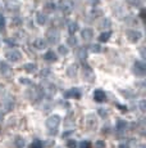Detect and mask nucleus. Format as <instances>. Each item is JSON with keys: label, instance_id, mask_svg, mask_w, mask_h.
Instances as JSON below:
<instances>
[{"label": "nucleus", "instance_id": "nucleus-5", "mask_svg": "<svg viewBox=\"0 0 146 148\" xmlns=\"http://www.w3.org/2000/svg\"><path fill=\"white\" fill-rule=\"evenodd\" d=\"M133 72L136 73V75H139V76H144L146 73V66H145L144 62H140V61L135 62Z\"/></svg>", "mask_w": 146, "mask_h": 148}, {"label": "nucleus", "instance_id": "nucleus-31", "mask_svg": "<svg viewBox=\"0 0 146 148\" xmlns=\"http://www.w3.org/2000/svg\"><path fill=\"white\" fill-rule=\"evenodd\" d=\"M95 148H105V142L104 140H96L95 142Z\"/></svg>", "mask_w": 146, "mask_h": 148}, {"label": "nucleus", "instance_id": "nucleus-21", "mask_svg": "<svg viewBox=\"0 0 146 148\" xmlns=\"http://www.w3.org/2000/svg\"><path fill=\"white\" fill-rule=\"evenodd\" d=\"M110 35H112L110 31H106V32H103L101 35L99 36V41H101V42L108 41V40H109V38H110Z\"/></svg>", "mask_w": 146, "mask_h": 148}, {"label": "nucleus", "instance_id": "nucleus-27", "mask_svg": "<svg viewBox=\"0 0 146 148\" xmlns=\"http://www.w3.org/2000/svg\"><path fill=\"white\" fill-rule=\"evenodd\" d=\"M67 147L68 148H76L77 147V142H76L74 139H69V140L67 142Z\"/></svg>", "mask_w": 146, "mask_h": 148}, {"label": "nucleus", "instance_id": "nucleus-34", "mask_svg": "<svg viewBox=\"0 0 146 148\" xmlns=\"http://www.w3.org/2000/svg\"><path fill=\"white\" fill-rule=\"evenodd\" d=\"M97 112H99V115H100V116H103V117H105V116L108 115V112H106V111L104 110V108H99V110H97Z\"/></svg>", "mask_w": 146, "mask_h": 148}, {"label": "nucleus", "instance_id": "nucleus-4", "mask_svg": "<svg viewBox=\"0 0 146 148\" xmlns=\"http://www.w3.org/2000/svg\"><path fill=\"white\" fill-rule=\"evenodd\" d=\"M5 57H7V59L9 62H19L21 61V58H22V56H21V53L18 52V50H9V52H7V54H5Z\"/></svg>", "mask_w": 146, "mask_h": 148}, {"label": "nucleus", "instance_id": "nucleus-28", "mask_svg": "<svg viewBox=\"0 0 146 148\" xmlns=\"http://www.w3.org/2000/svg\"><path fill=\"white\" fill-rule=\"evenodd\" d=\"M68 44L71 45V47H76V45H77V39L72 35L71 38H68Z\"/></svg>", "mask_w": 146, "mask_h": 148}, {"label": "nucleus", "instance_id": "nucleus-2", "mask_svg": "<svg viewBox=\"0 0 146 148\" xmlns=\"http://www.w3.org/2000/svg\"><path fill=\"white\" fill-rule=\"evenodd\" d=\"M59 39H60V35H59V31L57 30V28L51 27V28H49V30H47L46 40H47L49 44H51V45L57 44V42L59 41Z\"/></svg>", "mask_w": 146, "mask_h": 148}, {"label": "nucleus", "instance_id": "nucleus-18", "mask_svg": "<svg viewBox=\"0 0 146 148\" xmlns=\"http://www.w3.org/2000/svg\"><path fill=\"white\" fill-rule=\"evenodd\" d=\"M78 58L82 62L86 61V58H87V50H86V48H80L78 49Z\"/></svg>", "mask_w": 146, "mask_h": 148}, {"label": "nucleus", "instance_id": "nucleus-19", "mask_svg": "<svg viewBox=\"0 0 146 148\" xmlns=\"http://www.w3.org/2000/svg\"><path fill=\"white\" fill-rule=\"evenodd\" d=\"M87 126L90 130H95L97 126V121L96 120H92V116H89V120H87Z\"/></svg>", "mask_w": 146, "mask_h": 148}, {"label": "nucleus", "instance_id": "nucleus-22", "mask_svg": "<svg viewBox=\"0 0 146 148\" xmlns=\"http://www.w3.org/2000/svg\"><path fill=\"white\" fill-rule=\"evenodd\" d=\"M31 148H43V142L39 140V139H35L31 144Z\"/></svg>", "mask_w": 146, "mask_h": 148}, {"label": "nucleus", "instance_id": "nucleus-11", "mask_svg": "<svg viewBox=\"0 0 146 148\" xmlns=\"http://www.w3.org/2000/svg\"><path fill=\"white\" fill-rule=\"evenodd\" d=\"M0 70H1V73L4 76L10 75V72H12V68H10V66L7 62H1V63H0Z\"/></svg>", "mask_w": 146, "mask_h": 148}, {"label": "nucleus", "instance_id": "nucleus-20", "mask_svg": "<svg viewBox=\"0 0 146 148\" xmlns=\"http://www.w3.org/2000/svg\"><path fill=\"white\" fill-rule=\"evenodd\" d=\"M127 129V122L123 121V120H119L117 122V130L118 132H124Z\"/></svg>", "mask_w": 146, "mask_h": 148}, {"label": "nucleus", "instance_id": "nucleus-12", "mask_svg": "<svg viewBox=\"0 0 146 148\" xmlns=\"http://www.w3.org/2000/svg\"><path fill=\"white\" fill-rule=\"evenodd\" d=\"M44 59L45 61H47V62H55L57 61V54L53 52V50H49V52L45 53Z\"/></svg>", "mask_w": 146, "mask_h": 148}, {"label": "nucleus", "instance_id": "nucleus-37", "mask_svg": "<svg viewBox=\"0 0 146 148\" xmlns=\"http://www.w3.org/2000/svg\"><path fill=\"white\" fill-rule=\"evenodd\" d=\"M19 81H21V82H22V84H26V85H28V84H31V82H30L28 80H27V79H24V77H22V79H21V80H19Z\"/></svg>", "mask_w": 146, "mask_h": 148}, {"label": "nucleus", "instance_id": "nucleus-17", "mask_svg": "<svg viewBox=\"0 0 146 148\" xmlns=\"http://www.w3.org/2000/svg\"><path fill=\"white\" fill-rule=\"evenodd\" d=\"M23 68H24V71L26 72H28V73H33L36 71V68H37V66H36L35 63H26L23 66Z\"/></svg>", "mask_w": 146, "mask_h": 148}, {"label": "nucleus", "instance_id": "nucleus-32", "mask_svg": "<svg viewBox=\"0 0 146 148\" xmlns=\"http://www.w3.org/2000/svg\"><path fill=\"white\" fill-rule=\"evenodd\" d=\"M80 148H91V143L89 140H83L82 143L80 144Z\"/></svg>", "mask_w": 146, "mask_h": 148}, {"label": "nucleus", "instance_id": "nucleus-15", "mask_svg": "<svg viewBox=\"0 0 146 148\" xmlns=\"http://www.w3.org/2000/svg\"><path fill=\"white\" fill-rule=\"evenodd\" d=\"M83 75H85V79H87L89 81H92V79H94V73H92L91 68L89 66H86V68H83Z\"/></svg>", "mask_w": 146, "mask_h": 148}, {"label": "nucleus", "instance_id": "nucleus-23", "mask_svg": "<svg viewBox=\"0 0 146 148\" xmlns=\"http://www.w3.org/2000/svg\"><path fill=\"white\" fill-rule=\"evenodd\" d=\"M69 95H72V97H76V98H80V97H81L80 92H78L77 89H72L71 92H68V93H67V97H69Z\"/></svg>", "mask_w": 146, "mask_h": 148}, {"label": "nucleus", "instance_id": "nucleus-16", "mask_svg": "<svg viewBox=\"0 0 146 148\" xmlns=\"http://www.w3.org/2000/svg\"><path fill=\"white\" fill-rule=\"evenodd\" d=\"M77 30H78L77 22H69V23H68V31H69V34H71V35H74V34L77 32Z\"/></svg>", "mask_w": 146, "mask_h": 148}, {"label": "nucleus", "instance_id": "nucleus-6", "mask_svg": "<svg viewBox=\"0 0 146 148\" xmlns=\"http://www.w3.org/2000/svg\"><path fill=\"white\" fill-rule=\"evenodd\" d=\"M127 38H128V40H130L131 42H137L140 39L142 38V35H141V32H140V31L128 30L127 31Z\"/></svg>", "mask_w": 146, "mask_h": 148}, {"label": "nucleus", "instance_id": "nucleus-25", "mask_svg": "<svg viewBox=\"0 0 146 148\" xmlns=\"http://www.w3.org/2000/svg\"><path fill=\"white\" fill-rule=\"evenodd\" d=\"M45 10H46V12H54L55 10V4L54 3H47L46 7H45Z\"/></svg>", "mask_w": 146, "mask_h": 148}, {"label": "nucleus", "instance_id": "nucleus-35", "mask_svg": "<svg viewBox=\"0 0 146 148\" xmlns=\"http://www.w3.org/2000/svg\"><path fill=\"white\" fill-rule=\"evenodd\" d=\"M5 26V18L3 16H0V30H3Z\"/></svg>", "mask_w": 146, "mask_h": 148}, {"label": "nucleus", "instance_id": "nucleus-29", "mask_svg": "<svg viewBox=\"0 0 146 148\" xmlns=\"http://www.w3.org/2000/svg\"><path fill=\"white\" fill-rule=\"evenodd\" d=\"M132 7H141V0H127Z\"/></svg>", "mask_w": 146, "mask_h": 148}, {"label": "nucleus", "instance_id": "nucleus-41", "mask_svg": "<svg viewBox=\"0 0 146 148\" xmlns=\"http://www.w3.org/2000/svg\"><path fill=\"white\" fill-rule=\"evenodd\" d=\"M119 148H128V146H127V144L123 143V144H120V146H119Z\"/></svg>", "mask_w": 146, "mask_h": 148}, {"label": "nucleus", "instance_id": "nucleus-26", "mask_svg": "<svg viewBox=\"0 0 146 148\" xmlns=\"http://www.w3.org/2000/svg\"><path fill=\"white\" fill-rule=\"evenodd\" d=\"M100 27H101V28H108V27H110V19H108V18L103 19V22H101V25H100Z\"/></svg>", "mask_w": 146, "mask_h": 148}, {"label": "nucleus", "instance_id": "nucleus-14", "mask_svg": "<svg viewBox=\"0 0 146 148\" xmlns=\"http://www.w3.org/2000/svg\"><path fill=\"white\" fill-rule=\"evenodd\" d=\"M67 73H68L69 77H74L77 75V64H71L67 68Z\"/></svg>", "mask_w": 146, "mask_h": 148}, {"label": "nucleus", "instance_id": "nucleus-24", "mask_svg": "<svg viewBox=\"0 0 146 148\" xmlns=\"http://www.w3.org/2000/svg\"><path fill=\"white\" fill-rule=\"evenodd\" d=\"M58 52H59V54H62V56H67V54H68V48H66L64 45H60V47L58 48Z\"/></svg>", "mask_w": 146, "mask_h": 148}, {"label": "nucleus", "instance_id": "nucleus-13", "mask_svg": "<svg viewBox=\"0 0 146 148\" xmlns=\"http://www.w3.org/2000/svg\"><path fill=\"white\" fill-rule=\"evenodd\" d=\"M36 19H37V23L39 25L44 26V25H46V22H47V16H46V14H44V13H37Z\"/></svg>", "mask_w": 146, "mask_h": 148}, {"label": "nucleus", "instance_id": "nucleus-40", "mask_svg": "<svg viewBox=\"0 0 146 148\" xmlns=\"http://www.w3.org/2000/svg\"><path fill=\"white\" fill-rule=\"evenodd\" d=\"M140 16H141V18H142V19L145 18V10H144V9L141 10V14H140Z\"/></svg>", "mask_w": 146, "mask_h": 148}, {"label": "nucleus", "instance_id": "nucleus-36", "mask_svg": "<svg viewBox=\"0 0 146 148\" xmlns=\"http://www.w3.org/2000/svg\"><path fill=\"white\" fill-rule=\"evenodd\" d=\"M12 25H13V26H19V25H21V19H19V18L12 19Z\"/></svg>", "mask_w": 146, "mask_h": 148}, {"label": "nucleus", "instance_id": "nucleus-38", "mask_svg": "<svg viewBox=\"0 0 146 148\" xmlns=\"http://www.w3.org/2000/svg\"><path fill=\"white\" fill-rule=\"evenodd\" d=\"M22 144H24V140H22V139H18V140H17V146L21 147Z\"/></svg>", "mask_w": 146, "mask_h": 148}, {"label": "nucleus", "instance_id": "nucleus-33", "mask_svg": "<svg viewBox=\"0 0 146 148\" xmlns=\"http://www.w3.org/2000/svg\"><path fill=\"white\" fill-rule=\"evenodd\" d=\"M140 110H141L142 112L146 111V102L145 101H140Z\"/></svg>", "mask_w": 146, "mask_h": 148}, {"label": "nucleus", "instance_id": "nucleus-1", "mask_svg": "<svg viewBox=\"0 0 146 148\" xmlns=\"http://www.w3.org/2000/svg\"><path fill=\"white\" fill-rule=\"evenodd\" d=\"M60 125V117L58 115H53L50 116L46 120V127L49 129V134H57V130Z\"/></svg>", "mask_w": 146, "mask_h": 148}, {"label": "nucleus", "instance_id": "nucleus-8", "mask_svg": "<svg viewBox=\"0 0 146 148\" xmlns=\"http://www.w3.org/2000/svg\"><path fill=\"white\" fill-rule=\"evenodd\" d=\"M19 8H21V4L17 0H10V1L7 3V9L10 10V12H18Z\"/></svg>", "mask_w": 146, "mask_h": 148}, {"label": "nucleus", "instance_id": "nucleus-3", "mask_svg": "<svg viewBox=\"0 0 146 148\" xmlns=\"http://www.w3.org/2000/svg\"><path fill=\"white\" fill-rule=\"evenodd\" d=\"M73 8H74V4L72 0H62L59 3V9L64 14H71L73 12Z\"/></svg>", "mask_w": 146, "mask_h": 148}, {"label": "nucleus", "instance_id": "nucleus-9", "mask_svg": "<svg viewBox=\"0 0 146 148\" xmlns=\"http://www.w3.org/2000/svg\"><path fill=\"white\" fill-rule=\"evenodd\" d=\"M81 36H82V39L85 41H90L94 38V31H92L91 28H85V30H82V32H81Z\"/></svg>", "mask_w": 146, "mask_h": 148}, {"label": "nucleus", "instance_id": "nucleus-30", "mask_svg": "<svg viewBox=\"0 0 146 148\" xmlns=\"http://www.w3.org/2000/svg\"><path fill=\"white\" fill-rule=\"evenodd\" d=\"M91 50H92L94 53H100L103 49H101V47H100V45L95 44V45H92V47H91Z\"/></svg>", "mask_w": 146, "mask_h": 148}, {"label": "nucleus", "instance_id": "nucleus-39", "mask_svg": "<svg viewBox=\"0 0 146 148\" xmlns=\"http://www.w3.org/2000/svg\"><path fill=\"white\" fill-rule=\"evenodd\" d=\"M118 107H119V108H120V111H123V112H124V111H127V107H126V106H120V104H119Z\"/></svg>", "mask_w": 146, "mask_h": 148}, {"label": "nucleus", "instance_id": "nucleus-7", "mask_svg": "<svg viewBox=\"0 0 146 148\" xmlns=\"http://www.w3.org/2000/svg\"><path fill=\"white\" fill-rule=\"evenodd\" d=\"M94 101L95 102H99V103H101V102H105L106 101L105 92H103L101 89L95 90V93H94Z\"/></svg>", "mask_w": 146, "mask_h": 148}, {"label": "nucleus", "instance_id": "nucleus-10", "mask_svg": "<svg viewBox=\"0 0 146 148\" xmlns=\"http://www.w3.org/2000/svg\"><path fill=\"white\" fill-rule=\"evenodd\" d=\"M33 47H35L37 50H43V49L46 48V41H45L44 39L39 38V39H36V40L33 41Z\"/></svg>", "mask_w": 146, "mask_h": 148}]
</instances>
